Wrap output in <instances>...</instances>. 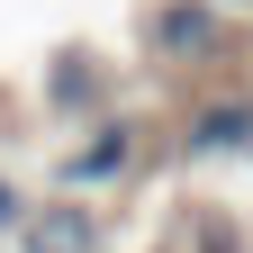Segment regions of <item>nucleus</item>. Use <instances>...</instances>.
Returning a JSON list of instances; mask_svg holds the SVG:
<instances>
[{
  "label": "nucleus",
  "mask_w": 253,
  "mask_h": 253,
  "mask_svg": "<svg viewBox=\"0 0 253 253\" xmlns=\"http://www.w3.org/2000/svg\"><path fill=\"white\" fill-rule=\"evenodd\" d=\"M126 154H136V136H126V126H109V136L73 163V181H118V172H126Z\"/></svg>",
  "instance_id": "obj_1"
},
{
  "label": "nucleus",
  "mask_w": 253,
  "mask_h": 253,
  "mask_svg": "<svg viewBox=\"0 0 253 253\" xmlns=\"http://www.w3.org/2000/svg\"><path fill=\"white\" fill-rule=\"evenodd\" d=\"M190 145H199V154H217V145H253V109H217V118H199V126H190Z\"/></svg>",
  "instance_id": "obj_2"
},
{
  "label": "nucleus",
  "mask_w": 253,
  "mask_h": 253,
  "mask_svg": "<svg viewBox=\"0 0 253 253\" xmlns=\"http://www.w3.org/2000/svg\"><path fill=\"white\" fill-rule=\"evenodd\" d=\"M0 217H9V181H0Z\"/></svg>",
  "instance_id": "obj_3"
}]
</instances>
